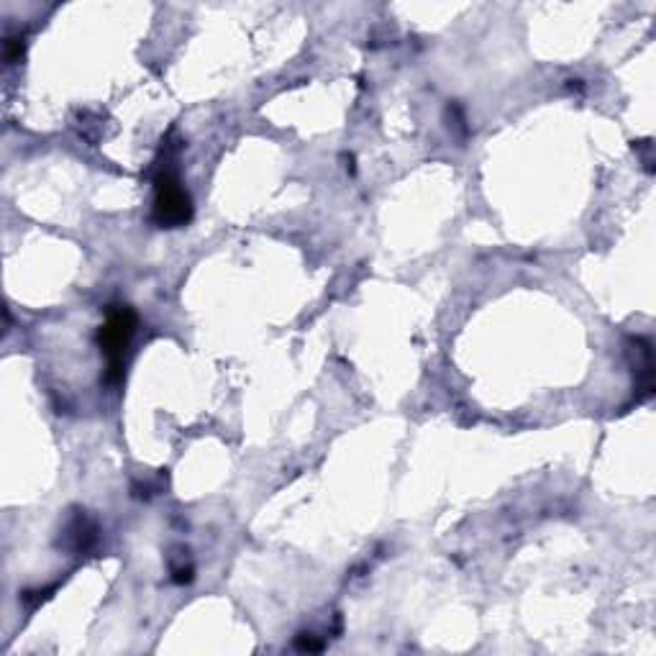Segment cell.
I'll return each mask as SVG.
<instances>
[{"mask_svg":"<svg viewBox=\"0 0 656 656\" xmlns=\"http://www.w3.org/2000/svg\"><path fill=\"white\" fill-rule=\"evenodd\" d=\"M65 539H72V549L75 551L88 549V546L93 544L95 526L90 523V518L85 516V510L70 518V523H67V528H65Z\"/></svg>","mask_w":656,"mask_h":656,"instance_id":"3957f363","label":"cell"},{"mask_svg":"<svg viewBox=\"0 0 656 656\" xmlns=\"http://www.w3.org/2000/svg\"><path fill=\"white\" fill-rule=\"evenodd\" d=\"M136 331V316L129 305H113L106 323L100 326V349L108 362V382H118L123 375V357Z\"/></svg>","mask_w":656,"mask_h":656,"instance_id":"6da1fadb","label":"cell"},{"mask_svg":"<svg viewBox=\"0 0 656 656\" xmlns=\"http://www.w3.org/2000/svg\"><path fill=\"white\" fill-rule=\"evenodd\" d=\"M295 646H298L300 651H321L323 649V644L321 641H316L313 633H300L298 641H295Z\"/></svg>","mask_w":656,"mask_h":656,"instance_id":"277c9868","label":"cell"},{"mask_svg":"<svg viewBox=\"0 0 656 656\" xmlns=\"http://www.w3.org/2000/svg\"><path fill=\"white\" fill-rule=\"evenodd\" d=\"M154 221L162 229H177L193 218V200L172 172H159L154 180Z\"/></svg>","mask_w":656,"mask_h":656,"instance_id":"7a4b0ae2","label":"cell"}]
</instances>
